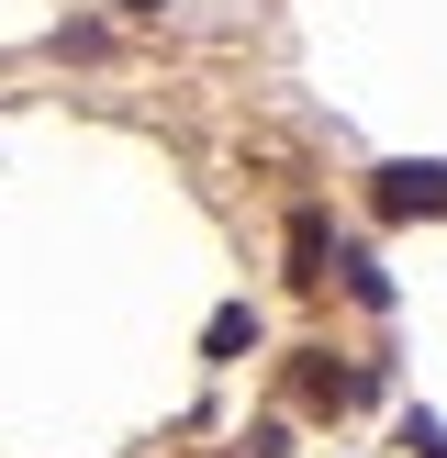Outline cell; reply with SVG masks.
I'll use <instances>...</instances> for the list:
<instances>
[{
    "label": "cell",
    "instance_id": "6da1fadb",
    "mask_svg": "<svg viewBox=\"0 0 447 458\" xmlns=\"http://www.w3.org/2000/svg\"><path fill=\"white\" fill-rule=\"evenodd\" d=\"M369 213H380V224H414V213H447V168H436V157H392V168L369 179Z\"/></svg>",
    "mask_w": 447,
    "mask_h": 458
},
{
    "label": "cell",
    "instance_id": "7a4b0ae2",
    "mask_svg": "<svg viewBox=\"0 0 447 458\" xmlns=\"http://www.w3.org/2000/svg\"><path fill=\"white\" fill-rule=\"evenodd\" d=\"M358 392H369V380H358V369H335V347H313V358H302V414H347Z\"/></svg>",
    "mask_w": 447,
    "mask_h": 458
},
{
    "label": "cell",
    "instance_id": "3957f363",
    "mask_svg": "<svg viewBox=\"0 0 447 458\" xmlns=\"http://www.w3.org/2000/svg\"><path fill=\"white\" fill-rule=\"evenodd\" d=\"M291 280H302V291H325V280H335V268H325V213L291 224Z\"/></svg>",
    "mask_w": 447,
    "mask_h": 458
},
{
    "label": "cell",
    "instance_id": "277c9868",
    "mask_svg": "<svg viewBox=\"0 0 447 458\" xmlns=\"http://www.w3.org/2000/svg\"><path fill=\"white\" fill-rule=\"evenodd\" d=\"M246 347H257V313H246V302H224L213 325H201V358H246Z\"/></svg>",
    "mask_w": 447,
    "mask_h": 458
},
{
    "label": "cell",
    "instance_id": "5b68a950",
    "mask_svg": "<svg viewBox=\"0 0 447 458\" xmlns=\"http://www.w3.org/2000/svg\"><path fill=\"white\" fill-rule=\"evenodd\" d=\"M335 268H347V291H358V302H369V313H380V302H392V268H380V258H369V246H347V258H335Z\"/></svg>",
    "mask_w": 447,
    "mask_h": 458
},
{
    "label": "cell",
    "instance_id": "8992f818",
    "mask_svg": "<svg viewBox=\"0 0 447 458\" xmlns=\"http://www.w3.org/2000/svg\"><path fill=\"white\" fill-rule=\"evenodd\" d=\"M402 447H414V458H447V425L436 414H402Z\"/></svg>",
    "mask_w": 447,
    "mask_h": 458
},
{
    "label": "cell",
    "instance_id": "52a82bcc",
    "mask_svg": "<svg viewBox=\"0 0 447 458\" xmlns=\"http://www.w3.org/2000/svg\"><path fill=\"white\" fill-rule=\"evenodd\" d=\"M112 12H134V22H156V12H168V0H112Z\"/></svg>",
    "mask_w": 447,
    "mask_h": 458
}]
</instances>
